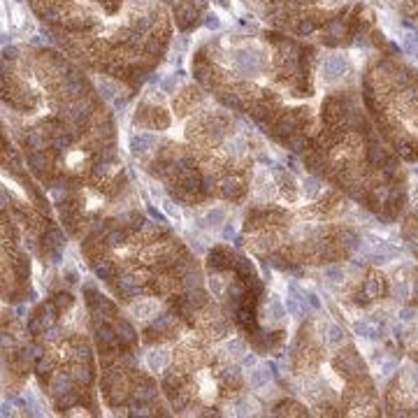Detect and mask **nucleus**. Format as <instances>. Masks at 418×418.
I'll use <instances>...</instances> for the list:
<instances>
[{
	"label": "nucleus",
	"instance_id": "nucleus-8",
	"mask_svg": "<svg viewBox=\"0 0 418 418\" xmlns=\"http://www.w3.org/2000/svg\"><path fill=\"white\" fill-rule=\"evenodd\" d=\"M323 339H326L328 346H337L344 341V330H341L339 326H335V323H326V328H323Z\"/></svg>",
	"mask_w": 418,
	"mask_h": 418
},
{
	"label": "nucleus",
	"instance_id": "nucleus-24",
	"mask_svg": "<svg viewBox=\"0 0 418 418\" xmlns=\"http://www.w3.org/2000/svg\"><path fill=\"white\" fill-rule=\"evenodd\" d=\"M209 288H212V293L219 297L221 293H223V283H221V277H212V279H209Z\"/></svg>",
	"mask_w": 418,
	"mask_h": 418
},
{
	"label": "nucleus",
	"instance_id": "nucleus-33",
	"mask_svg": "<svg viewBox=\"0 0 418 418\" xmlns=\"http://www.w3.org/2000/svg\"><path fill=\"white\" fill-rule=\"evenodd\" d=\"M309 302H311V305H314V307H321V302L316 300V295H309Z\"/></svg>",
	"mask_w": 418,
	"mask_h": 418
},
{
	"label": "nucleus",
	"instance_id": "nucleus-4",
	"mask_svg": "<svg viewBox=\"0 0 418 418\" xmlns=\"http://www.w3.org/2000/svg\"><path fill=\"white\" fill-rule=\"evenodd\" d=\"M167 365H170V351L163 349V346L149 349V353H146V367H149V372L161 374V372L167 370Z\"/></svg>",
	"mask_w": 418,
	"mask_h": 418
},
{
	"label": "nucleus",
	"instance_id": "nucleus-16",
	"mask_svg": "<svg viewBox=\"0 0 418 418\" xmlns=\"http://www.w3.org/2000/svg\"><path fill=\"white\" fill-rule=\"evenodd\" d=\"M404 381H407L409 390H418V365L407 367V372H404Z\"/></svg>",
	"mask_w": 418,
	"mask_h": 418
},
{
	"label": "nucleus",
	"instance_id": "nucleus-9",
	"mask_svg": "<svg viewBox=\"0 0 418 418\" xmlns=\"http://www.w3.org/2000/svg\"><path fill=\"white\" fill-rule=\"evenodd\" d=\"M223 221H225V209L223 207L209 209L207 214L202 216V225H204V228H219V225H223Z\"/></svg>",
	"mask_w": 418,
	"mask_h": 418
},
{
	"label": "nucleus",
	"instance_id": "nucleus-1",
	"mask_svg": "<svg viewBox=\"0 0 418 418\" xmlns=\"http://www.w3.org/2000/svg\"><path fill=\"white\" fill-rule=\"evenodd\" d=\"M318 72L326 82H337L341 79L346 72H349V61L341 54H326L321 59V65H318Z\"/></svg>",
	"mask_w": 418,
	"mask_h": 418
},
{
	"label": "nucleus",
	"instance_id": "nucleus-20",
	"mask_svg": "<svg viewBox=\"0 0 418 418\" xmlns=\"http://www.w3.org/2000/svg\"><path fill=\"white\" fill-rule=\"evenodd\" d=\"M244 146H246V144H244L242 137H233V140L228 142V151H230V154H235V156H242L244 154Z\"/></svg>",
	"mask_w": 418,
	"mask_h": 418
},
{
	"label": "nucleus",
	"instance_id": "nucleus-12",
	"mask_svg": "<svg viewBox=\"0 0 418 418\" xmlns=\"http://www.w3.org/2000/svg\"><path fill=\"white\" fill-rule=\"evenodd\" d=\"M318 193H321V181L316 177H305L302 179V195L307 200H316Z\"/></svg>",
	"mask_w": 418,
	"mask_h": 418
},
{
	"label": "nucleus",
	"instance_id": "nucleus-18",
	"mask_svg": "<svg viewBox=\"0 0 418 418\" xmlns=\"http://www.w3.org/2000/svg\"><path fill=\"white\" fill-rule=\"evenodd\" d=\"M200 381H202V397H204V402H212V397H214V384H212V379H209L207 374H202L200 376Z\"/></svg>",
	"mask_w": 418,
	"mask_h": 418
},
{
	"label": "nucleus",
	"instance_id": "nucleus-10",
	"mask_svg": "<svg viewBox=\"0 0 418 418\" xmlns=\"http://www.w3.org/2000/svg\"><path fill=\"white\" fill-rule=\"evenodd\" d=\"M219 351H221V355H223V358H233V360L239 358L242 353H246V351H244V344H242L239 339H228V341H223V344L219 346Z\"/></svg>",
	"mask_w": 418,
	"mask_h": 418
},
{
	"label": "nucleus",
	"instance_id": "nucleus-25",
	"mask_svg": "<svg viewBox=\"0 0 418 418\" xmlns=\"http://www.w3.org/2000/svg\"><path fill=\"white\" fill-rule=\"evenodd\" d=\"M188 242H191V246L195 249V253H198V256H202V253L207 251V244H202V239H198V237H188Z\"/></svg>",
	"mask_w": 418,
	"mask_h": 418
},
{
	"label": "nucleus",
	"instance_id": "nucleus-30",
	"mask_svg": "<svg viewBox=\"0 0 418 418\" xmlns=\"http://www.w3.org/2000/svg\"><path fill=\"white\" fill-rule=\"evenodd\" d=\"M413 318H416V311H413V309H402V311H400V321L409 323V321H413Z\"/></svg>",
	"mask_w": 418,
	"mask_h": 418
},
{
	"label": "nucleus",
	"instance_id": "nucleus-26",
	"mask_svg": "<svg viewBox=\"0 0 418 418\" xmlns=\"http://www.w3.org/2000/svg\"><path fill=\"white\" fill-rule=\"evenodd\" d=\"M367 293H370L372 297H379V295H381V288H379V281H376V277L370 279V283H367Z\"/></svg>",
	"mask_w": 418,
	"mask_h": 418
},
{
	"label": "nucleus",
	"instance_id": "nucleus-34",
	"mask_svg": "<svg viewBox=\"0 0 418 418\" xmlns=\"http://www.w3.org/2000/svg\"><path fill=\"white\" fill-rule=\"evenodd\" d=\"M109 239H112V244H117L119 239H121V235H119V233H114V235H109Z\"/></svg>",
	"mask_w": 418,
	"mask_h": 418
},
{
	"label": "nucleus",
	"instance_id": "nucleus-17",
	"mask_svg": "<svg viewBox=\"0 0 418 418\" xmlns=\"http://www.w3.org/2000/svg\"><path fill=\"white\" fill-rule=\"evenodd\" d=\"M323 277H326L330 283H339V281H344V270H341V268H335V265H332V268H326V270H323Z\"/></svg>",
	"mask_w": 418,
	"mask_h": 418
},
{
	"label": "nucleus",
	"instance_id": "nucleus-22",
	"mask_svg": "<svg viewBox=\"0 0 418 418\" xmlns=\"http://www.w3.org/2000/svg\"><path fill=\"white\" fill-rule=\"evenodd\" d=\"M54 390L56 393H68L70 390V379H65V374H59L54 379Z\"/></svg>",
	"mask_w": 418,
	"mask_h": 418
},
{
	"label": "nucleus",
	"instance_id": "nucleus-32",
	"mask_svg": "<svg viewBox=\"0 0 418 418\" xmlns=\"http://www.w3.org/2000/svg\"><path fill=\"white\" fill-rule=\"evenodd\" d=\"M233 235H235V228H233V225H228V228L223 230V237L225 239H233Z\"/></svg>",
	"mask_w": 418,
	"mask_h": 418
},
{
	"label": "nucleus",
	"instance_id": "nucleus-29",
	"mask_svg": "<svg viewBox=\"0 0 418 418\" xmlns=\"http://www.w3.org/2000/svg\"><path fill=\"white\" fill-rule=\"evenodd\" d=\"M170 323H172V318H170V316H163V318H161V321H156V323H154V330L163 332V330H165V328H167V326H170Z\"/></svg>",
	"mask_w": 418,
	"mask_h": 418
},
{
	"label": "nucleus",
	"instance_id": "nucleus-23",
	"mask_svg": "<svg viewBox=\"0 0 418 418\" xmlns=\"http://www.w3.org/2000/svg\"><path fill=\"white\" fill-rule=\"evenodd\" d=\"M379 370H381V376H390L393 372H397V363L395 360H381Z\"/></svg>",
	"mask_w": 418,
	"mask_h": 418
},
{
	"label": "nucleus",
	"instance_id": "nucleus-11",
	"mask_svg": "<svg viewBox=\"0 0 418 418\" xmlns=\"http://www.w3.org/2000/svg\"><path fill=\"white\" fill-rule=\"evenodd\" d=\"M233 407L237 416H253V413H258V402L251 397H239Z\"/></svg>",
	"mask_w": 418,
	"mask_h": 418
},
{
	"label": "nucleus",
	"instance_id": "nucleus-5",
	"mask_svg": "<svg viewBox=\"0 0 418 418\" xmlns=\"http://www.w3.org/2000/svg\"><path fill=\"white\" fill-rule=\"evenodd\" d=\"M286 314H288L286 307H283L277 297H272V300L268 302V307H265V321H268L270 326H281Z\"/></svg>",
	"mask_w": 418,
	"mask_h": 418
},
{
	"label": "nucleus",
	"instance_id": "nucleus-13",
	"mask_svg": "<svg viewBox=\"0 0 418 418\" xmlns=\"http://www.w3.org/2000/svg\"><path fill=\"white\" fill-rule=\"evenodd\" d=\"M96 86H98V91H100V96L105 98V100H114V96H117V84H112L109 79H98L96 82Z\"/></svg>",
	"mask_w": 418,
	"mask_h": 418
},
{
	"label": "nucleus",
	"instance_id": "nucleus-35",
	"mask_svg": "<svg viewBox=\"0 0 418 418\" xmlns=\"http://www.w3.org/2000/svg\"><path fill=\"white\" fill-rule=\"evenodd\" d=\"M326 5H339V3H344V0H323Z\"/></svg>",
	"mask_w": 418,
	"mask_h": 418
},
{
	"label": "nucleus",
	"instance_id": "nucleus-3",
	"mask_svg": "<svg viewBox=\"0 0 418 418\" xmlns=\"http://www.w3.org/2000/svg\"><path fill=\"white\" fill-rule=\"evenodd\" d=\"M158 309H161V302H158V300H151V297H142V300H135L130 307H128L130 316L137 318V321H149V318H154L156 314H158Z\"/></svg>",
	"mask_w": 418,
	"mask_h": 418
},
{
	"label": "nucleus",
	"instance_id": "nucleus-2",
	"mask_svg": "<svg viewBox=\"0 0 418 418\" xmlns=\"http://www.w3.org/2000/svg\"><path fill=\"white\" fill-rule=\"evenodd\" d=\"M274 193H277V188H274V179L270 175V170L256 167V172H253V195H256V200L270 202L274 198Z\"/></svg>",
	"mask_w": 418,
	"mask_h": 418
},
{
	"label": "nucleus",
	"instance_id": "nucleus-15",
	"mask_svg": "<svg viewBox=\"0 0 418 418\" xmlns=\"http://www.w3.org/2000/svg\"><path fill=\"white\" fill-rule=\"evenodd\" d=\"M283 307H286L288 316H293V318H300V314H302L300 297H291V295H288V297H286V302H283Z\"/></svg>",
	"mask_w": 418,
	"mask_h": 418
},
{
	"label": "nucleus",
	"instance_id": "nucleus-6",
	"mask_svg": "<svg viewBox=\"0 0 418 418\" xmlns=\"http://www.w3.org/2000/svg\"><path fill=\"white\" fill-rule=\"evenodd\" d=\"M270 379H272V372L268 367H260V365L251 367V372H249V386L253 390H260L265 386H270Z\"/></svg>",
	"mask_w": 418,
	"mask_h": 418
},
{
	"label": "nucleus",
	"instance_id": "nucleus-31",
	"mask_svg": "<svg viewBox=\"0 0 418 418\" xmlns=\"http://www.w3.org/2000/svg\"><path fill=\"white\" fill-rule=\"evenodd\" d=\"M223 186H225V193H233V191H235V186H237V181H230V179H228Z\"/></svg>",
	"mask_w": 418,
	"mask_h": 418
},
{
	"label": "nucleus",
	"instance_id": "nucleus-28",
	"mask_svg": "<svg viewBox=\"0 0 418 418\" xmlns=\"http://www.w3.org/2000/svg\"><path fill=\"white\" fill-rule=\"evenodd\" d=\"M242 365L246 367V370H251V367H256V365H258V358H256L253 353H246V355L242 358Z\"/></svg>",
	"mask_w": 418,
	"mask_h": 418
},
{
	"label": "nucleus",
	"instance_id": "nucleus-14",
	"mask_svg": "<svg viewBox=\"0 0 418 418\" xmlns=\"http://www.w3.org/2000/svg\"><path fill=\"white\" fill-rule=\"evenodd\" d=\"M353 332L358 337H363V339H374V337H376V330L367 321H355L353 323Z\"/></svg>",
	"mask_w": 418,
	"mask_h": 418
},
{
	"label": "nucleus",
	"instance_id": "nucleus-27",
	"mask_svg": "<svg viewBox=\"0 0 418 418\" xmlns=\"http://www.w3.org/2000/svg\"><path fill=\"white\" fill-rule=\"evenodd\" d=\"M96 272H98V277L107 279L109 274H112V268H109V263H98L96 265Z\"/></svg>",
	"mask_w": 418,
	"mask_h": 418
},
{
	"label": "nucleus",
	"instance_id": "nucleus-19",
	"mask_svg": "<svg viewBox=\"0 0 418 418\" xmlns=\"http://www.w3.org/2000/svg\"><path fill=\"white\" fill-rule=\"evenodd\" d=\"M393 293H395V297H400V300H407L409 297V283L404 281V279L395 281L393 283Z\"/></svg>",
	"mask_w": 418,
	"mask_h": 418
},
{
	"label": "nucleus",
	"instance_id": "nucleus-7",
	"mask_svg": "<svg viewBox=\"0 0 418 418\" xmlns=\"http://www.w3.org/2000/svg\"><path fill=\"white\" fill-rule=\"evenodd\" d=\"M156 135H151V132H137V135H132L130 140V149L135 151V154H146V151H151L156 146Z\"/></svg>",
	"mask_w": 418,
	"mask_h": 418
},
{
	"label": "nucleus",
	"instance_id": "nucleus-21",
	"mask_svg": "<svg viewBox=\"0 0 418 418\" xmlns=\"http://www.w3.org/2000/svg\"><path fill=\"white\" fill-rule=\"evenodd\" d=\"M163 209H165V214L170 216V219H175V221H181V212H179V209H177L175 204H172V202H170V200H167V198H163Z\"/></svg>",
	"mask_w": 418,
	"mask_h": 418
}]
</instances>
